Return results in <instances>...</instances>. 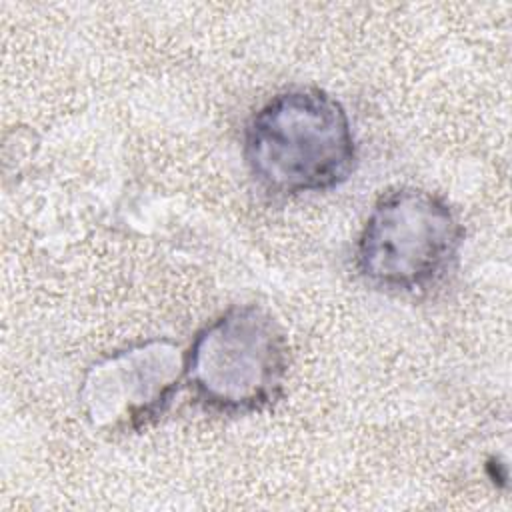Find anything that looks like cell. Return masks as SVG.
Instances as JSON below:
<instances>
[{
  "mask_svg": "<svg viewBox=\"0 0 512 512\" xmlns=\"http://www.w3.org/2000/svg\"><path fill=\"white\" fill-rule=\"evenodd\" d=\"M184 380V354L168 340H150L94 364L80 388L88 420L104 430L138 432L156 422Z\"/></svg>",
  "mask_w": 512,
  "mask_h": 512,
  "instance_id": "cell-4",
  "label": "cell"
},
{
  "mask_svg": "<svg viewBox=\"0 0 512 512\" xmlns=\"http://www.w3.org/2000/svg\"><path fill=\"white\" fill-rule=\"evenodd\" d=\"M462 244L464 226L442 196L400 186L372 206L356 242V268L378 290L424 294L456 268Z\"/></svg>",
  "mask_w": 512,
  "mask_h": 512,
  "instance_id": "cell-3",
  "label": "cell"
},
{
  "mask_svg": "<svg viewBox=\"0 0 512 512\" xmlns=\"http://www.w3.org/2000/svg\"><path fill=\"white\" fill-rule=\"evenodd\" d=\"M244 160L256 182L280 196L326 192L356 166V140L346 108L316 86L272 96L248 120Z\"/></svg>",
  "mask_w": 512,
  "mask_h": 512,
  "instance_id": "cell-1",
  "label": "cell"
},
{
  "mask_svg": "<svg viewBox=\"0 0 512 512\" xmlns=\"http://www.w3.org/2000/svg\"><path fill=\"white\" fill-rule=\"evenodd\" d=\"M288 342L270 312L236 304L200 328L184 352V380L194 398L218 414L270 408L284 392Z\"/></svg>",
  "mask_w": 512,
  "mask_h": 512,
  "instance_id": "cell-2",
  "label": "cell"
}]
</instances>
